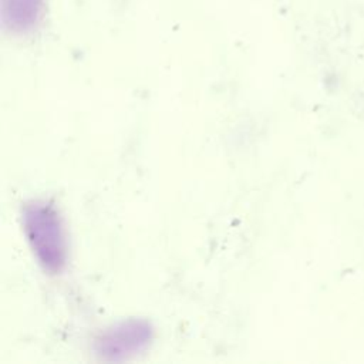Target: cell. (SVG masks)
I'll list each match as a JSON object with an SVG mask.
<instances>
[{"label": "cell", "instance_id": "6da1fadb", "mask_svg": "<svg viewBox=\"0 0 364 364\" xmlns=\"http://www.w3.org/2000/svg\"><path fill=\"white\" fill-rule=\"evenodd\" d=\"M21 225L37 263L48 273H60L68 257L63 219L54 205L31 200L23 208Z\"/></svg>", "mask_w": 364, "mask_h": 364}, {"label": "cell", "instance_id": "7a4b0ae2", "mask_svg": "<svg viewBox=\"0 0 364 364\" xmlns=\"http://www.w3.org/2000/svg\"><path fill=\"white\" fill-rule=\"evenodd\" d=\"M152 341V327L145 320H125L101 333L97 353L107 360H124L145 350Z\"/></svg>", "mask_w": 364, "mask_h": 364}, {"label": "cell", "instance_id": "3957f363", "mask_svg": "<svg viewBox=\"0 0 364 364\" xmlns=\"http://www.w3.org/2000/svg\"><path fill=\"white\" fill-rule=\"evenodd\" d=\"M46 0H1L3 27L14 34L34 31L44 18Z\"/></svg>", "mask_w": 364, "mask_h": 364}]
</instances>
